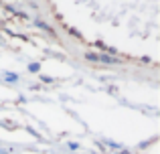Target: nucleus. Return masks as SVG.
I'll list each match as a JSON object with an SVG mask.
<instances>
[{
	"label": "nucleus",
	"mask_w": 160,
	"mask_h": 154,
	"mask_svg": "<svg viewBox=\"0 0 160 154\" xmlns=\"http://www.w3.org/2000/svg\"><path fill=\"white\" fill-rule=\"evenodd\" d=\"M32 22H35V27H39V28H41V31H45V32H49V35H55V31H53V28H51V27H49V24H47V22H43V20H41V18H35V20H32Z\"/></svg>",
	"instance_id": "obj_2"
},
{
	"label": "nucleus",
	"mask_w": 160,
	"mask_h": 154,
	"mask_svg": "<svg viewBox=\"0 0 160 154\" xmlns=\"http://www.w3.org/2000/svg\"><path fill=\"white\" fill-rule=\"evenodd\" d=\"M106 144H108V146H109V148H112V150H120V148H122V146H120V144H116V142H112V140H108V142H106Z\"/></svg>",
	"instance_id": "obj_6"
},
{
	"label": "nucleus",
	"mask_w": 160,
	"mask_h": 154,
	"mask_svg": "<svg viewBox=\"0 0 160 154\" xmlns=\"http://www.w3.org/2000/svg\"><path fill=\"white\" fill-rule=\"evenodd\" d=\"M87 61H98V53H85Z\"/></svg>",
	"instance_id": "obj_5"
},
{
	"label": "nucleus",
	"mask_w": 160,
	"mask_h": 154,
	"mask_svg": "<svg viewBox=\"0 0 160 154\" xmlns=\"http://www.w3.org/2000/svg\"><path fill=\"white\" fill-rule=\"evenodd\" d=\"M18 73H12V71H6V73H4V81H8V83H16V81H18Z\"/></svg>",
	"instance_id": "obj_3"
},
{
	"label": "nucleus",
	"mask_w": 160,
	"mask_h": 154,
	"mask_svg": "<svg viewBox=\"0 0 160 154\" xmlns=\"http://www.w3.org/2000/svg\"><path fill=\"white\" fill-rule=\"evenodd\" d=\"M120 154H132V152H128V150H120Z\"/></svg>",
	"instance_id": "obj_8"
},
{
	"label": "nucleus",
	"mask_w": 160,
	"mask_h": 154,
	"mask_svg": "<svg viewBox=\"0 0 160 154\" xmlns=\"http://www.w3.org/2000/svg\"><path fill=\"white\" fill-rule=\"evenodd\" d=\"M28 71L31 73H39L41 71V63H31L28 65Z\"/></svg>",
	"instance_id": "obj_4"
},
{
	"label": "nucleus",
	"mask_w": 160,
	"mask_h": 154,
	"mask_svg": "<svg viewBox=\"0 0 160 154\" xmlns=\"http://www.w3.org/2000/svg\"><path fill=\"white\" fill-rule=\"evenodd\" d=\"M67 146H69L71 150H79V144H77V142H69V144H67Z\"/></svg>",
	"instance_id": "obj_7"
},
{
	"label": "nucleus",
	"mask_w": 160,
	"mask_h": 154,
	"mask_svg": "<svg viewBox=\"0 0 160 154\" xmlns=\"http://www.w3.org/2000/svg\"><path fill=\"white\" fill-rule=\"evenodd\" d=\"M98 61H99V63H103V65H113V63H118L116 57L108 55V53H103V55H98Z\"/></svg>",
	"instance_id": "obj_1"
}]
</instances>
